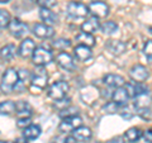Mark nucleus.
<instances>
[{
	"mask_svg": "<svg viewBox=\"0 0 152 143\" xmlns=\"http://www.w3.org/2000/svg\"><path fill=\"white\" fill-rule=\"evenodd\" d=\"M19 81V76H18V71L14 69H8L3 75L1 82H0V90L4 94H10L14 91V88Z\"/></svg>",
	"mask_w": 152,
	"mask_h": 143,
	"instance_id": "f257e3e1",
	"label": "nucleus"
},
{
	"mask_svg": "<svg viewBox=\"0 0 152 143\" xmlns=\"http://www.w3.org/2000/svg\"><path fill=\"white\" fill-rule=\"evenodd\" d=\"M66 13L71 19H84L89 14V9L80 1H70L66 7Z\"/></svg>",
	"mask_w": 152,
	"mask_h": 143,
	"instance_id": "f03ea898",
	"label": "nucleus"
},
{
	"mask_svg": "<svg viewBox=\"0 0 152 143\" xmlns=\"http://www.w3.org/2000/svg\"><path fill=\"white\" fill-rule=\"evenodd\" d=\"M52 60H53L52 52L45 48V47H36V50L32 55V61L36 66H46L51 63Z\"/></svg>",
	"mask_w": 152,
	"mask_h": 143,
	"instance_id": "7ed1b4c3",
	"label": "nucleus"
},
{
	"mask_svg": "<svg viewBox=\"0 0 152 143\" xmlns=\"http://www.w3.org/2000/svg\"><path fill=\"white\" fill-rule=\"evenodd\" d=\"M47 81H48V74L43 66H38L31 74V84L33 88L45 89L47 86Z\"/></svg>",
	"mask_w": 152,
	"mask_h": 143,
	"instance_id": "20e7f679",
	"label": "nucleus"
},
{
	"mask_svg": "<svg viewBox=\"0 0 152 143\" xmlns=\"http://www.w3.org/2000/svg\"><path fill=\"white\" fill-rule=\"evenodd\" d=\"M69 84L66 82V81H62V80H60V81H56V82H53L51 85V86L48 88V96L51 99H53V100H60V99H62V98H66V94H67L69 91Z\"/></svg>",
	"mask_w": 152,
	"mask_h": 143,
	"instance_id": "39448f33",
	"label": "nucleus"
},
{
	"mask_svg": "<svg viewBox=\"0 0 152 143\" xmlns=\"http://www.w3.org/2000/svg\"><path fill=\"white\" fill-rule=\"evenodd\" d=\"M89 13L93 14V17L98 18V19H103L107 18V15L109 14V5L107 3L102 1V0H94L88 5Z\"/></svg>",
	"mask_w": 152,
	"mask_h": 143,
	"instance_id": "423d86ee",
	"label": "nucleus"
},
{
	"mask_svg": "<svg viewBox=\"0 0 152 143\" xmlns=\"http://www.w3.org/2000/svg\"><path fill=\"white\" fill-rule=\"evenodd\" d=\"M81 124H83V119L79 115L67 117V118H64L62 122L60 123L58 131L62 133H72V131H75L76 128L80 127Z\"/></svg>",
	"mask_w": 152,
	"mask_h": 143,
	"instance_id": "0eeeda50",
	"label": "nucleus"
},
{
	"mask_svg": "<svg viewBox=\"0 0 152 143\" xmlns=\"http://www.w3.org/2000/svg\"><path fill=\"white\" fill-rule=\"evenodd\" d=\"M8 29L10 32V34L15 38H23L28 33V26L24 22H22L20 19H12L10 23L8 26Z\"/></svg>",
	"mask_w": 152,
	"mask_h": 143,
	"instance_id": "6e6552de",
	"label": "nucleus"
},
{
	"mask_svg": "<svg viewBox=\"0 0 152 143\" xmlns=\"http://www.w3.org/2000/svg\"><path fill=\"white\" fill-rule=\"evenodd\" d=\"M56 62L58 63L60 67H62L66 71H75V69H76L72 56L67 53V52H60V53L56 56Z\"/></svg>",
	"mask_w": 152,
	"mask_h": 143,
	"instance_id": "1a4fd4ad",
	"label": "nucleus"
},
{
	"mask_svg": "<svg viewBox=\"0 0 152 143\" xmlns=\"http://www.w3.org/2000/svg\"><path fill=\"white\" fill-rule=\"evenodd\" d=\"M129 76L133 81H137V82H143L148 79L150 72L148 69L143 65H134L133 67L129 70Z\"/></svg>",
	"mask_w": 152,
	"mask_h": 143,
	"instance_id": "9d476101",
	"label": "nucleus"
},
{
	"mask_svg": "<svg viewBox=\"0 0 152 143\" xmlns=\"http://www.w3.org/2000/svg\"><path fill=\"white\" fill-rule=\"evenodd\" d=\"M105 48L114 56H121L127 51V45L118 39H109L105 43Z\"/></svg>",
	"mask_w": 152,
	"mask_h": 143,
	"instance_id": "9b49d317",
	"label": "nucleus"
},
{
	"mask_svg": "<svg viewBox=\"0 0 152 143\" xmlns=\"http://www.w3.org/2000/svg\"><path fill=\"white\" fill-rule=\"evenodd\" d=\"M104 84L107 85L108 88H112V89H118V88H122L126 84V80L123 76L121 75H117V74H108L104 76Z\"/></svg>",
	"mask_w": 152,
	"mask_h": 143,
	"instance_id": "f8f14e48",
	"label": "nucleus"
},
{
	"mask_svg": "<svg viewBox=\"0 0 152 143\" xmlns=\"http://www.w3.org/2000/svg\"><path fill=\"white\" fill-rule=\"evenodd\" d=\"M34 50H36L34 41L31 39V38H26V39H23L20 46H19L18 53L20 57H23V58H28V57H31L33 55Z\"/></svg>",
	"mask_w": 152,
	"mask_h": 143,
	"instance_id": "ddd939ff",
	"label": "nucleus"
},
{
	"mask_svg": "<svg viewBox=\"0 0 152 143\" xmlns=\"http://www.w3.org/2000/svg\"><path fill=\"white\" fill-rule=\"evenodd\" d=\"M33 33L38 38H51L53 37L55 31L51 26H47L45 23H36L33 26Z\"/></svg>",
	"mask_w": 152,
	"mask_h": 143,
	"instance_id": "4468645a",
	"label": "nucleus"
},
{
	"mask_svg": "<svg viewBox=\"0 0 152 143\" xmlns=\"http://www.w3.org/2000/svg\"><path fill=\"white\" fill-rule=\"evenodd\" d=\"M129 98H131L129 94H128L127 89L124 86L115 89V91H113V95H112V100L118 107H124L128 103V99Z\"/></svg>",
	"mask_w": 152,
	"mask_h": 143,
	"instance_id": "2eb2a0df",
	"label": "nucleus"
},
{
	"mask_svg": "<svg viewBox=\"0 0 152 143\" xmlns=\"http://www.w3.org/2000/svg\"><path fill=\"white\" fill-rule=\"evenodd\" d=\"M134 108L137 110H141V109H148L151 108L152 104V98L148 93H142L136 95L134 98Z\"/></svg>",
	"mask_w": 152,
	"mask_h": 143,
	"instance_id": "dca6fc26",
	"label": "nucleus"
},
{
	"mask_svg": "<svg viewBox=\"0 0 152 143\" xmlns=\"http://www.w3.org/2000/svg\"><path fill=\"white\" fill-rule=\"evenodd\" d=\"M15 114L18 118H31L32 107L24 100H19L15 103Z\"/></svg>",
	"mask_w": 152,
	"mask_h": 143,
	"instance_id": "f3484780",
	"label": "nucleus"
},
{
	"mask_svg": "<svg viewBox=\"0 0 152 143\" xmlns=\"http://www.w3.org/2000/svg\"><path fill=\"white\" fill-rule=\"evenodd\" d=\"M72 136L77 142H88L93 136V132L89 127H77L75 131H72Z\"/></svg>",
	"mask_w": 152,
	"mask_h": 143,
	"instance_id": "a211bd4d",
	"label": "nucleus"
},
{
	"mask_svg": "<svg viewBox=\"0 0 152 143\" xmlns=\"http://www.w3.org/2000/svg\"><path fill=\"white\" fill-rule=\"evenodd\" d=\"M74 55H75V57H76V58H77L79 61H83V62H85V61H88V60L91 58L93 52H91V50H90V47L79 45V46L75 47Z\"/></svg>",
	"mask_w": 152,
	"mask_h": 143,
	"instance_id": "6ab92c4d",
	"label": "nucleus"
},
{
	"mask_svg": "<svg viewBox=\"0 0 152 143\" xmlns=\"http://www.w3.org/2000/svg\"><path fill=\"white\" fill-rule=\"evenodd\" d=\"M39 18L43 20L45 24L47 26H53L57 23V20H58V18H57V15L51 10V9H47V8H41L39 10Z\"/></svg>",
	"mask_w": 152,
	"mask_h": 143,
	"instance_id": "aec40b11",
	"label": "nucleus"
},
{
	"mask_svg": "<svg viewBox=\"0 0 152 143\" xmlns=\"http://www.w3.org/2000/svg\"><path fill=\"white\" fill-rule=\"evenodd\" d=\"M99 29H100V23H99L98 18L95 17L89 18L88 20H85L81 24V31L85 33H90V34H93Z\"/></svg>",
	"mask_w": 152,
	"mask_h": 143,
	"instance_id": "412c9836",
	"label": "nucleus"
},
{
	"mask_svg": "<svg viewBox=\"0 0 152 143\" xmlns=\"http://www.w3.org/2000/svg\"><path fill=\"white\" fill-rule=\"evenodd\" d=\"M17 53V47L15 45L9 43L7 46H4L1 50H0V58L4 61H10Z\"/></svg>",
	"mask_w": 152,
	"mask_h": 143,
	"instance_id": "4be33fe9",
	"label": "nucleus"
},
{
	"mask_svg": "<svg viewBox=\"0 0 152 143\" xmlns=\"http://www.w3.org/2000/svg\"><path fill=\"white\" fill-rule=\"evenodd\" d=\"M76 42H77L79 45H83V46L93 47L95 45V38L93 34H90V33L80 32L79 34L76 36Z\"/></svg>",
	"mask_w": 152,
	"mask_h": 143,
	"instance_id": "5701e85b",
	"label": "nucleus"
},
{
	"mask_svg": "<svg viewBox=\"0 0 152 143\" xmlns=\"http://www.w3.org/2000/svg\"><path fill=\"white\" fill-rule=\"evenodd\" d=\"M142 136H143V132H142L140 128H137V127H132V128H129V129L124 133L126 139L128 142H132V143L137 142Z\"/></svg>",
	"mask_w": 152,
	"mask_h": 143,
	"instance_id": "b1692460",
	"label": "nucleus"
},
{
	"mask_svg": "<svg viewBox=\"0 0 152 143\" xmlns=\"http://www.w3.org/2000/svg\"><path fill=\"white\" fill-rule=\"evenodd\" d=\"M41 128L38 125H34V124H31L28 125L27 128H24V132H23V136H24L27 139H36L41 136Z\"/></svg>",
	"mask_w": 152,
	"mask_h": 143,
	"instance_id": "393cba45",
	"label": "nucleus"
},
{
	"mask_svg": "<svg viewBox=\"0 0 152 143\" xmlns=\"http://www.w3.org/2000/svg\"><path fill=\"white\" fill-rule=\"evenodd\" d=\"M15 113V103L12 100H5L0 103V114L3 115H10Z\"/></svg>",
	"mask_w": 152,
	"mask_h": 143,
	"instance_id": "a878e982",
	"label": "nucleus"
},
{
	"mask_svg": "<svg viewBox=\"0 0 152 143\" xmlns=\"http://www.w3.org/2000/svg\"><path fill=\"white\" fill-rule=\"evenodd\" d=\"M100 29H102V32L104 33V34L110 36V34H114V33L118 31V26H117V23H115V22L108 20V22L103 23V24L100 26Z\"/></svg>",
	"mask_w": 152,
	"mask_h": 143,
	"instance_id": "bb28decb",
	"label": "nucleus"
},
{
	"mask_svg": "<svg viewBox=\"0 0 152 143\" xmlns=\"http://www.w3.org/2000/svg\"><path fill=\"white\" fill-rule=\"evenodd\" d=\"M52 46L55 47L56 50H60V51H64L66 48H69L71 46V41L67 39V38H57L52 42Z\"/></svg>",
	"mask_w": 152,
	"mask_h": 143,
	"instance_id": "cd10ccee",
	"label": "nucleus"
},
{
	"mask_svg": "<svg viewBox=\"0 0 152 143\" xmlns=\"http://www.w3.org/2000/svg\"><path fill=\"white\" fill-rule=\"evenodd\" d=\"M10 20L12 19H10V14H9V12L5 10V9H0V29L8 27Z\"/></svg>",
	"mask_w": 152,
	"mask_h": 143,
	"instance_id": "c85d7f7f",
	"label": "nucleus"
},
{
	"mask_svg": "<svg viewBox=\"0 0 152 143\" xmlns=\"http://www.w3.org/2000/svg\"><path fill=\"white\" fill-rule=\"evenodd\" d=\"M77 113H79V109L76 108V107H67V108H65L62 109V110L60 112V117L61 118H67V117H74V115H77Z\"/></svg>",
	"mask_w": 152,
	"mask_h": 143,
	"instance_id": "c756f323",
	"label": "nucleus"
},
{
	"mask_svg": "<svg viewBox=\"0 0 152 143\" xmlns=\"http://www.w3.org/2000/svg\"><path fill=\"white\" fill-rule=\"evenodd\" d=\"M37 4L41 8L51 9V8H53L56 4H57V0H37Z\"/></svg>",
	"mask_w": 152,
	"mask_h": 143,
	"instance_id": "7c9ffc66",
	"label": "nucleus"
},
{
	"mask_svg": "<svg viewBox=\"0 0 152 143\" xmlns=\"http://www.w3.org/2000/svg\"><path fill=\"white\" fill-rule=\"evenodd\" d=\"M119 108H121V107H118L114 101H109V103H107V105L103 108V110L105 112V113H110V114H113V113L118 112V109H119Z\"/></svg>",
	"mask_w": 152,
	"mask_h": 143,
	"instance_id": "2f4dec72",
	"label": "nucleus"
},
{
	"mask_svg": "<svg viewBox=\"0 0 152 143\" xmlns=\"http://www.w3.org/2000/svg\"><path fill=\"white\" fill-rule=\"evenodd\" d=\"M143 53H145V56L150 61H152V41H147L145 43V46H143Z\"/></svg>",
	"mask_w": 152,
	"mask_h": 143,
	"instance_id": "473e14b6",
	"label": "nucleus"
},
{
	"mask_svg": "<svg viewBox=\"0 0 152 143\" xmlns=\"http://www.w3.org/2000/svg\"><path fill=\"white\" fill-rule=\"evenodd\" d=\"M55 107H56V108H58V110L61 112L62 109L70 107V99H65V98H62V99H60V100H56Z\"/></svg>",
	"mask_w": 152,
	"mask_h": 143,
	"instance_id": "72a5a7b5",
	"label": "nucleus"
},
{
	"mask_svg": "<svg viewBox=\"0 0 152 143\" xmlns=\"http://www.w3.org/2000/svg\"><path fill=\"white\" fill-rule=\"evenodd\" d=\"M18 76H19V80L23 81V82H26L27 80L31 81V74H29V71L28 70H24V69L19 70L18 71Z\"/></svg>",
	"mask_w": 152,
	"mask_h": 143,
	"instance_id": "f704fd0d",
	"label": "nucleus"
},
{
	"mask_svg": "<svg viewBox=\"0 0 152 143\" xmlns=\"http://www.w3.org/2000/svg\"><path fill=\"white\" fill-rule=\"evenodd\" d=\"M31 118H18V122H17V125L19 128H27L28 125H31Z\"/></svg>",
	"mask_w": 152,
	"mask_h": 143,
	"instance_id": "c9c22d12",
	"label": "nucleus"
},
{
	"mask_svg": "<svg viewBox=\"0 0 152 143\" xmlns=\"http://www.w3.org/2000/svg\"><path fill=\"white\" fill-rule=\"evenodd\" d=\"M137 113H138V115L142 117L143 119H147L151 117V108L148 109H141V110H137Z\"/></svg>",
	"mask_w": 152,
	"mask_h": 143,
	"instance_id": "e433bc0d",
	"label": "nucleus"
},
{
	"mask_svg": "<svg viewBox=\"0 0 152 143\" xmlns=\"http://www.w3.org/2000/svg\"><path fill=\"white\" fill-rule=\"evenodd\" d=\"M143 134H145V138H146V141H147V142H152V129L146 131Z\"/></svg>",
	"mask_w": 152,
	"mask_h": 143,
	"instance_id": "4c0bfd02",
	"label": "nucleus"
},
{
	"mask_svg": "<svg viewBox=\"0 0 152 143\" xmlns=\"http://www.w3.org/2000/svg\"><path fill=\"white\" fill-rule=\"evenodd\" d=\"M65 143H77V141L75 139V137L74 136H69V137H66L65 139H64Z\"/></svg>",
	"mask_w": 152,
	"mask_h": 143,
	"instance_id": "58836bf2",
	"label": "nucleus"
},
{
	"mask_svg": "<svg viewBox=\"0 0 152 143\" xmlns=\"http://www.w3.org/2000/svg\"><path fill=\"white\" fill-rule=\"evenodd\" d=\"M15 143H28V139L24 137V136H22V137H19V138H17V141H15Z\"/></svg>",
	"mask_w": 152,
	"mask_h": 143,
	"instance_id": "ea45409f",
	"label": "nucleus"
},
{
	"mask_svg": "<svg viewBox=\"0 0 152 143\" xmlns=\"http://www.w3.org/2000/svg\"><path fill=\"white\" fill-rule=\"evenodd\" d=\"M107 143H126L123 139H121V138H114V139H110L109 142H107Z\"/></svg>",
	"mask_w": 152,
	"mask_h": 143,
	"instance_id": "a19ab883",
	"label": "nucleus"
},
{
	"mask_svg": "<svg viewBox=\"0 0 152 143\" xmlns=\"http://www.w3.org/2000/svg\"><path fill=\"white\" fill-rule=\"evenodd\" d=\"M0 143H12L10 141H0Z\"/></svg>",
	"mask_w": 152,
	"mask_h": 143,
	"instance_id": "79ce46f5",
	"label": "nucleus"
},
{
	"mask_svg": "<svg viewBox=\"0 0 152 143\" xmlns=\"http://www.w3.org/2000/svg\"><path fill=\"white\" fill-rule=\"evenodd\" d=\"M9 0H0V3H8Z\"/></svg>",
	"mask_w": 152,
	"mask_h": 143,
	"instance_id": "37998d69",
	"label": "nucleus"
},
{
	"mask_svg": "<svg viewBox=\"0 0 152 143\" xmlns=\"http://www.w3.org/2000/svg\"><path fill=\"white\" fill-rule=\"evenodd\" d=\"M151 33H152V28H151Z\"/></svg>",
	"mask_w": 152,
	"mask_h": 143,
	"instance_id": "c03bdc74",
	"label": "nucleus"
},
{
	"mask_svg": "<svg viewBox=\"0 0 152 143\" xmlns=\"http://www.w3.org/2000/svg\"><path fill=\"white\" fill-rule=\"evenodd\" d=\"M51 143H56V142H51Z\"/></svg>",
	"mask_w": 152,
	"mask_h": 143,
	"instance_id": "a18cd8bd",
	"label": "nucleus"
}]
</instances>
